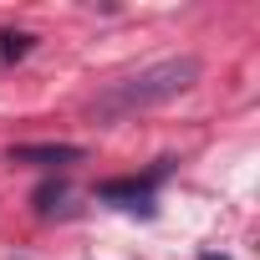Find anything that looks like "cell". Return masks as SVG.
<instances>
[{
  "mask_svg": "<svg viewBox=\"0 0 260 260\" xmlns=\"http://www.w3.org/2000/svg\"><path fill=\"white\" fill-rule=\"evenodd\" d=\"M16 164H36V169H67V164H82V148L77 143H21L11 148Z\"/></svg>",
  "mask_w": 260,
  "mask_h": 260,
  "instance_id": "7a4b0ae2",
  "label": "cell"
},
{
  "mask_svg": "<svg viewBox=\"0 0 260 260\" xmlns=\"http://www.w3.org/2000/svg\"><path fill=\"white\" fill-rule=\"evenodd\" d=\"M102 199L117 204V209H143V214H148V209H153V184H148V179H143V184H138V179H117V184H102Z\"/></svg>",
  "mask_w": 260,
  "mask_h": 260,
  "instance_id": "3957f363",
  "label": "cell"
},
{
  "mask_svg": "<svg viewBox=\"0 0 260 260\" xmlns=\"http://www.w3.org/2000/svg\"><path fill=\"white\" fill-rule=\"evenodd\" d=\"M204 260H224V255H204Z\"/></svg>",
  "mask_w": 260,
  "mask_h": 260,
  "instance_id": "5b68a950",
  "label": "cell"
},
{
  "mask_svg": "<svg viewBox=\"0 0 260 260\" xmlns=\"http://www.w3.org/2000/svg\"><path fill=\"white\" fill-rule=\"evenodd\" d=\"M26 51H31V36H16V31L0 36V56H6V61H16V56H26Z\"/></svg>",
  "mask_w": 260,
  "mask_h": 260,
  "instance_id": "277c9868",
  "label": "cell"
},
{
  "mask_svg": "<svg viewBox=\"0 0 260 260\" xmlns=\"http://www.w3.org/2000/svg\"><path fill=\"white\" fill-rule=\"evenodd\" d=\"M199 82V56H164V61H148L138 72H127L117 82H107L97 97H92V117L97 122H122L133 112H148L179 92H189Z\"/></svg>",
  "mask_w": 260,
  "mask_h": 260,
  "instance_id": "6da1fadb",
  "label": "cell"
}]
</instances>
